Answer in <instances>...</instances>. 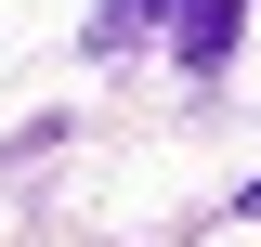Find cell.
Instances as JSON below:
<instances>
[{"instance_id": "cell-1", "label": "cell", "mask_w": 261, "mask_h": 247, "mask_svg": "<svg viewBox=\"0 0 261 247\" xmlns=\"http://www.w3.org/2000/svg\"><path fill=\"white\" fill-rule=\"evenodd\" d=\"M170 65H183V78H222L235 65V39H248V0H170Z\"/></svg>"}, {"instance_id": "cell-2", "label": "cell", "mask_w": 261, "mask_h": 247, "mask_svg": "<svg viewBox=\"0 0 261 247\" xmlns=\"http://www.w3.org/2000/svg\"><path fill=\"white\" fill-rule=\"evenodd\" d=\"M235 208H248V221H261V182H248V195H235Z\"/></svg>"}]
</instances>
